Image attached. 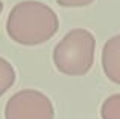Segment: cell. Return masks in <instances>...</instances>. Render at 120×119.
<instances>
[{
  "mask_svg": "<svg viewBox=\"0 0 120 119\" xmlns=\"http://www.w3.org/2000/svg\"><path fill=\"white\" fill-rule=\"evenodd\" d=\"M59 28L56 12L37 0L20 2L11 9L6 32L12 41L23 46H37L50 40Z\"/></svg>",
  "mask_w": 120,
  "mask_h": 119,
  "instance_id": "obj_1",
  "label": "cell"
},
{
  "mask_svg": "<svg viewBox=\"0 0 120 119\" xmlns=\"http://www.w3.org/2000/svg\"><path fill=\"white\" fill-rule=\"evenodd\" d=\"M96 40L87 29H71L53 49V64L56 70L68 76H82L94 64Z\"/></svg>",
  "mask_w": 120,
  "mask_h": 119,
  "instance_id": "obj_2",
  "label": "cell"
},
{
  "mask_svg": "<svg viewBox=\"0 0 120 119\" xmlns=\"http://www.w3.org/2000/svg\"><path fill=\"white\" fill-rule=\"evenodd\" d=\"M5 119H55V108L50 98L43 92L24 89L8 99Z\"/></svg>",
  "mask_w": 120,
  "mask_h": 119,
  "instance_id": "obj_3",
  "label": "cell"
},
{
  "mask_svg": "<svg viewBox=\"0 0 120 119\" xmlns=\"http://www.w3.org/2000/svg\"><path fill=\"white\" fill-rule=\"evenodd\" d=\"M102 67L108 79L120 84V37L114 35L105 43L102 51Z\"/></svg>",
  "mask_w": 120,
  "mask_h": 119,
  "instance_id": "obj_4",
  "label": "cell"
},
{
  "mask_svg": "<svg viewBox=\"0 0 120 119\" xmlns=\"http://www.w3.org/2000/svg\"><path fill=\"white\" fill-rule=\"evenodd\" d=\"M15 69L8 60L0 57V96H3L15 83Z\"/></svg>",
  "mask_w": 120,
  "mask_h": 119,
  "instance_id": "obj_5",
  "label": "cell"
},
{
  "mask_svg": "<svg viewBox=\"0 0 120 119\" xmlns=\"http://www.w3.org/2000/svg\"><path fill=\"white\" fill-rule=\"evenodd\" d=\"M100 116L102 119H120V95L108 96L103 101L102 107H100Z\"/></svg>",
  "mask_w": 120,
  "mask_h": 119,
  "instance_id": "obj_6",
  "label": "cell"
},
{
  "mask_svg": "<svg viewBox=\"0 0 120 119\" xmlns=\"http://www.w3.org/2000/svg\"><path fill=\"white\" fill-rule=\"evenodd\" d=\"M93 2L94 0H56V3L62 8H82V6H88Z\"/></svg>",
  "mask_w": 120,
  "mask_h": 119,
  "instance_id": "obj_7",
  "label": "cell"
},
{
  "mask_svg": "<svg viewBox=\"0 0 120 119\" xmlns=\"http://www.w3.org/2000/svg\"><path fill=\"white\" fill-rule=\"evenodd\" d=\"M2 11H3V3L0 2V14H2Z\"/></svg>",
  "mask_w": 120,
  "mask_h": 119,
  "instance_id": "obj_8",
  "label": "cell"
}]
</instances>
